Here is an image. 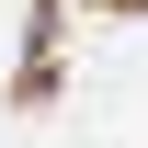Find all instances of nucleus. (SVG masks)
I'll return each instance as SVG.
<instances>
[{"label":"nucleus","instance_id":"f257e3e1","mask_svg":"<svg viewBox=\"0 0 148 148\" xmlns=\"http://www.w3.org/2000/svg\"><path fill=\"white\" fill-rule=\"evenodd\" d=\"M103 12H148V0H103Z\"/></svg>","mask_w":148,"mask_h":148}]
</instances>
